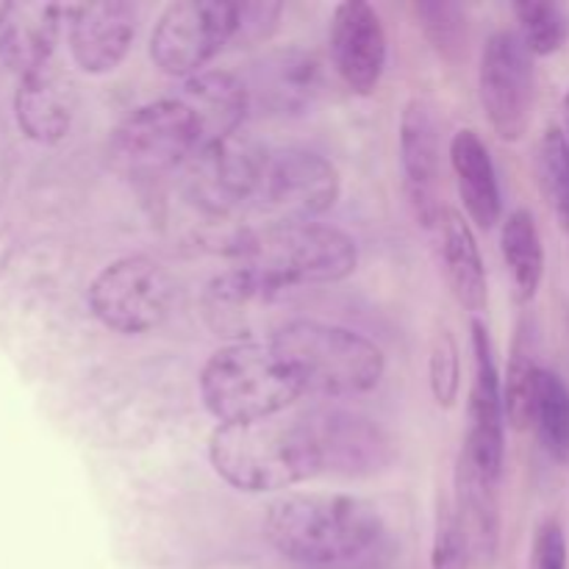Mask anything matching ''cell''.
Wrapping results in <instances>:
<instances>
[{
	"instance_id": "cell-1",
	"label": "cell",
	"mask_w": 569,
	"mask_h": 569,
	"mask_svg": "<svg viewBox=\"0 0 569 569\" xmlns=\"http://www.w3.org/2000/svg\"><path fill=\"white\" fill-rule=\"evenodd\" d=\"M264 537L295 565L331 569L376 550L383 520L376 506L353 495L295 492L267 506Z\"/></svg>"
},
{
	"instance_id": "cell-2",
	"label": "cell",
	"mask_w": 569,
	"mask_h": 569,
	"mask_svg": "<svg viewBox=\"0 0 569 569\" xmlns=\"http://www.w3.org/2000/svg\"><path fill=\"white\" fill-rule=\"evenodd\" d=\"M209 461L228 487L248 495L283 492L317 478L315 456L300 420H259L217 426Z\"/></svg>"
},
{
	"instance_id": "cell-3",
	"label": "cell",
	"mask_w": 569,
	"mask_h": 569,
	"mask_svg": "<svg viewBox=\"0 0 569 569\" xmlns=\"http://www.w3.org/2000/svg\"><path fill=\"white\" fill-rule=\"evenodd\" d=\"M272 345L303 395L353 398L376 389L387 372L383 350L372 339L331 322L295 317Z\"/></svg>"
},
{
	"instance_id": "cell-4",
	"label": "cell",
	"mask_w": 569,
	"mask_h": 569,
	"mask_svg": "<svg viewBox=\"0 0 569 569\" xmlns=\"http://www.w3.org/2000/svg\"><path fill=\"white\" fill-rule=\"evenodd\" d=\"M200 398L220 426L272 420L303 395L272 342L226 345L200 370Z\"/></svg>"
},
{
	"instance_id": "cell-5",
	"label": "cell",
	"mask_w": 569,
	"mask_h": 569,
	"mask_svg": "<svg viewBox=\"0 0 569 569\" xmlns=\"http://www.w3.org/2000/svg\"><path fill=\"white\" fill-rule=\"evenodd\" d=\"M233 256L281 289L345 281L359 264L353 237L315 220H281L244 233Z\"/></svg>"
},
{
	"instance_id": "cell-6",
	"label": "cell",
	"mask_w": 569,
	"mask_h": 569,
	"mask_svg": "<svg viewBox=\"0 0 569 569\" xmlns=\"http://www.w3.org/2000/svg\"><path fill=\"white\" fill-rule=\"evenodd\" d=\"M89 309L117 333L156 331L176 303V281L153 256H122L89 283Z\"/></svg>"
},
{
	"instance_id": "cell-7",
	"label": "cell",
	"mask_w": 569,
	"mask_h": 569,
	"mask_svg": "<svg viewBox=\"0 0 569 569\" xmlns=\"http://www.w3.org/2000/svg\"><path fill=\"white\" fill-rule=\"evenodd\" d=\"M200 148L198 122L178 98L133 109L111 137V164L128 178H159L192 159Z\"/></svg>"
},
{
	"instance_id": "cell-8",
	"label": "cell",
	"mask_w": 569,
	"mask_h": 569,
	"mask_svg": "<svg viewBox=\"0 0 569 569\" xmlns=\"http://www.w3.org/2000/svg\"><path fill=\"white\" fill-rule=\"evenodd\" d=\"M289 289L276 287L242 264L220 272L200 295V315L217 337L239 342H272L295 315Z\"/></svg>"
},
{
	"instance_id": "cell-9",
	"label": "cell",
	"mask_w": 569,
	"mask_h": 569,
	"mask_svg": "<svg viewBox=\"0 0 569 569\" xmlns=\"http://www.w3.org/2000/svg\"><path fill=\"white\" fill-rule=\"evenodd\" d=\"M239 6L220 0H178L156 20L150 59L164 76L192 78L233 42Z\"/></svg>"
},
{
	"instance_id": "cell-10",
	"label": "cell",
	"mask_w": 569,
	"mask_h": 569,
	"mask_svg": "<svg viewBox=\"0 0 569 569\" xmlns=\"http://www.w3.org/2000/svg\"><path fill=\"white\" fill-rule=\"evenodd\" d=\"M478 94L492 131L503 142H520L533 117V56L520 31H495L481 50Z\"/></svg>"
},
{
	"instance_id": "cell-11",
	"label": "cell",
	"mask_w": 569,
	"mask_h": 569,
	"mask_svg": "<svg viewBox=\"0 0 569 569\" xmlns=\"http://www.w3.org/2000/svg\"><path fill=\"white\" fill-rule=\"evenodd\" d=\"M315 456L317 476L365 478L387 470L395 459L392 439L359 411L320 406L298 417Z\"/></svg>"
},
{
	"instance_id": "cell-12",
	"label": "cell",
	"mask_w": 569,
	"mask_h": 569,
	"mask_svg": "<svg viewBox=\"0 0 569 569\" xmlns=\"http://www.w3.org/2000/svg\"><path fill=\"white\" fill-rule=\"evenodd\" d=\"M472 387H470V428L461 453L489 472L503 476L506 461V415L503 378L495 361L492 337L481 320L472 322Z\"/></svg>"
},
{
	"instance_id": "cell-13",
	"label": "cell",
	"mask_w": 569,
	"mask_h": 569,
	"mask_svg": "<svg viewBox=\"0 0 569 569\" xmlns=\"http://www.w3.org/2000/svg\"><path fill=\"white\" fill-rule=\"evenodd\" d=\"M259 192L287 220H311L333 209L342 192L339 172L315 150L289 148L267 159Z\"/></svg>"
},
{
	"instance_id": "cell-14",
	"label": "cell",
	"mask_w": 569,
	"mask_h": 569,
	"mask_svg": "<svg viewBox=\"0 0 569 569\" xmlns=\"http://www.w3.org/2000/svg\"><path fill=\"white\" fill-rule=\"evenodd\" d=\"M331 59L339 78L356 94H372L387 70V31L381 14L365 0H345L333 9Z\"/></svg>"
},
{
	"instance_id": "cell-15",
	"label": "cell",
	"mask_w": 569,
	"mask_h": 569,
	"mask_svg": "<svg viewBox=\"0 0 569 569\" xmlns=\"http://www.w3.org/2000/svg\"><path fill=\"white\" fill-rule=\"evenodd\" d=\"M137 6L122 0L67 6V37L76 64L89 76L117 70L137 37Z\"/></svg>"
},
{
	"instance_id": "cell-16",
	"label": "cell",
	"mask_w": 569,
	"mask_h": 569,
	"mask_svg": "<svg viewBox=\"0 0 569 569\" xmlns=\"http://www.w3.org/2000/svg\"><path fill=\"white\" fill-rule=\"evenodd\" d=\"M400 167H403L406 194L422 226H437V178H439V122L433 106L411 98L400 114Z\"/></svg>"
},
{
	"instance_id": "cell-17",
	"label": "cell",
	"mask_w": 569,
	"mask_h": 569,
	"mask_svg": "<svg viewBox=\"0 0 569 569\" xmlns=\"http://www.w3.org/2000/svg\"><path fill=\"white\" fill-rule=\"evenodd\" d=\"M64 22L67 6L42 0L0 3V61L20 78L48 67Z\"/></svg>"
},
{
	"instance_id": "cell-18",
	"label": "cell",
	"mask_w": 569,
	"mask_h": 569,
	"mask_svg": "<svg viewBox=\"0 0 569 569\" xmlns=\"http://www.w3.org/2000/svg\"><path fill=\"white\" fill-rule=\"evenodd\" d=\"M500 478L472 465L465 453L456 461V511L453 520L470 550L472 567H495L500 553Z\"/></svg>"
},
{
	"instance_id": "cell-19",
	"label": "cell",
	"mask_w": 569,
	"mask_h": 569,
	"mask_svg": "<svg viewBox=\"0 0 569 569\" xmlns=\"http://www.w3.org/2000/svg\"><path fill=\"white\" fill-rule=\"evenodd\" d=\"M194 161V192L211 209H228L239 200L250 198L259 192L261 176H264L267 156L259 148H253L244 139L231 137L228 142L211 144V148L198 150L192 156Z\"/></svg>"
},
{
	"instance_id": "cell-20",
	"label": "cell",
	"mask_w": 569,
	"mask_h": 569,
	"mask_svg": "<svg viewBox=\"0 0 569 569\" xmlns=\"http://www.w3.org/2000/svg\"><path fill=\"white\" fill-rule=\"evenodd\" d=\"M178 100L187 106L189 114L198 122V150H203L237 137L239 126L248 114L250 89L233 72L203 70L183 81Z\"/></svg>"
},
{
	"instance_id": "cell-21",
	"label": "cell",
	"mask_w": 569,
	"mask_h": 569,
	"mask_svg": "<svg viewBox=\"0 0 569 569\" xmlns=\"http://www.w3.org/2000/svg\"><path fill=\"white\" fill-rule=\"evenodd\" d=\"M20 131L39 144H59L76 120V89L56 67H42L20 78L14 92Z\"/></svg>"
},
{
	"instance_id": "cell-22",
	"label": "cell",
	"mask_w": 569,
	"mask_h": 569,
	"mask_svg": "<svg viewBox=\"0 0 569 569\" xmlns=\"http://www.w3.org/2000/svg\"><path fill=\"white\" fill-rule=\"evenodd\" d=\"M322 89V67L300 48L278 50L253 70L250 98H259L276 114H300L311 109Z\"/></svg>"
},
{
	"instance_id": "cell-23",
	"label": "cell",
	"mask_w": 569,
	"mask_h": 569,
	"mask_svg": "<svg viewBox=\"0 0 569 569\" xmlns=\"http://www.w3.org/2000/svg\"><path fill=\"white\" fill-rule=\"evenodd\" d=\"M450 167H453L467 217L483 231L498 226L503 214L498 172H495L487 142L472 128H461L450 139Z\"/></svg>"
},
{
	"instance_id": "cell-24",
	"label": "cell",
	"mask_w": 569,
	"mask_h": 569,
	"mask_svg": "<svg viewBox=\"0 0 569 569\" xmlns=\"http://www.w3.org/2000/svg\"><path fill=\"white\" fill-rule=\"evenodd\" d=\"M437 226L442 233V264L450 292L467 311L478 315L489 303V283L472 226L465 220V214L453 209H442Z\"/></svg>"
},
{
	"instance_id": "cell-25",
	"label": "cell",
	"mask_w": 569,
	"mask_h": 569,
	"mask_svg": "<svg viewBox=\"0 0 569 569\" xmlns=\"http://www.w3.org/2000/svg\"><path fill=\"white\" fill-rule=\"evenodd\" d=\"M500 253L520 303L537 298L545 278V244L537 220L528 209H515L500 228Z\"/></svg>"
},
{
	"instance_id": "cell-26",
	"label": "cell",
	"mask_w": 569,
	"mask_h": 569,
	"mask_svg": "<svg viewBox=\"0 0 569 569\" xmlns=\"http://www.w3.org/2000/svg\"><path fill=\"white\" fill-rule=\"evenodd\" d=\"M533 426H537L542 448L548 450L550 459L569 461V389L559 372H539Z\"/></svg>"
},
{
	"instance_id": "cell-27",
	"label": "cell",
	"mask_w": 569,
	"mask_h": 569,
	"mask_svg": "<svg viewBox=\"0 0 569 569\" xmlns=\"http://www.w3.org/2000/svg\"><path fill=\"white\" fill-rule=\"evenodd\" d=\"M537 178L556 220L569 233V142L561 128H548L539 139Z\"/></svg>"
},
{
	"instance_id": "cell-28",
	"label": "cell",
	"mask_w": 569,
	"mask_h": 569,
	"mask_svg": "<svg viewBox=\"0 0 569 569\" xmlns=\"http://www.w3.org/2000/svg\"><path fill=\"white\" fill-rule=\"evenodd\" d=\"M515 17L531 56H553L565 48L569 39V14L565 6L522 0V3H515Z\"/></svg>"
},
{
	"instance_id": "cell-29",
	"label": "cell",
	"mask_w": 569,
	"mask_h": 569,
	"mask_svg": "<svg viewBox=\"0 0 569 569\" xmlns=\"http://www.w3.org/2000/svg\"><path fill=\"white\" fill-rule=\"evenodd\" d=\"M539 372H542V367L531 359V353L515 348L503 376V415L506 426H511L515 431H528L533 426Z\"/></svg>"
},
{
	"instance_id": "cell-30",
	"label": "cell",
	"mask_w": 569,
	"mask_h": 569,
	"mask_svg": "<svg viewBox=\"0 0 569 569\" xmlns=\"http://www.w3.org/2000/svg\"><path fill=\"white\" fill-rule=\"evenodd\" d=\"M428 383L437 406L453 409L461 392V353L459 342L448 328H439L431 342V359H428Z\"/></svg>"
},
{
	"instance_id": "cell-31",
	"label": "cell",
	"mask_w": 569,
	"mask_h": 569,
	"mask_svg": "<svg viewBox=\"0 0 569 569\" xmlns=\"http://www.w3.org/2000/svg\"><path fill=\"white\" fill-rule=\"evenodd\" d=\"M415 14L420 20L422 31L433 42V48L445 56H453V50H461L465 39V11L456 3H417Z\"/></svg>"
},
{
	"instance_id": "cell-32",
	"label": "cell",
	"mask_w": 569,
	"mask_h": 569,
	"mask_svg": "<svg viewBox=\"0 0 569 569\" xmlns=\"http://www.w3.org/2000/svg\"><path fill=\"white\" fill-rule=\"evenodd\" d=\"M431 569H472L470 550L456 528L453 515H445L439 520L431 548Z\"/></svg>"
},
{
	"instance_id": "cell-33",
	"label": "cell",
	"mask_w": 569,
	"mask_h": 569,
	"mask_svg": "<svg viewBox=\"0 0 569 569\" xmlns=\"http://www.w3.org/2000/svg\"><path fill=\"white\" fill-rule=\"evenodd\" d=\"M278 17H281V6L278 3H242L239 6L233 42H259V39H267L272 28H276Z\"/></svg>"
},
{
	"instance_id": "cell-34",
	"label": "cell",
	"mask_w": 569,
	"mask_h": 569,
	"mask_svg": "<svg viewBox=\"0 0 569 569\" xmlns=\"http://www.w3.org/2000/svg\"><path fill=\"white\" fill-rule=\"evenodd\" d=\"M533 569H567V537L556 520H545L533 539Z\"/></svg>"
},
{
	"instance_id": "cell-35",
	"label": "cell",
	"mask_w": 569,
	"mask_h": 569,
	"mask_svg": "<svg viewBox=\"0 0 569 569\" xmlns=\"http://www.w3.org/2000/svg\"><path fill=\"white\" fill-rule=\"evenodd\" d=\"M561 111H565V137H567V142H569V89H567V94H565V103H561Z\"/></svg>"
}]
</instances>
